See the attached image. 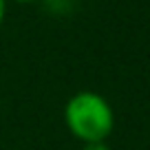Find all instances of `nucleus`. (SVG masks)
<instances>
[{
    "label": "nucleus",
    "mask_w": 150,
    "mask_h": 150,
    "mask_svg": "<svg viewBox=\"0 0 150 150\" xmlns=\"http://www.w3.org/2000/svg\"><path fill=\"white\" fill-rule=\"evenodd\" d=\"M64 126L80 144L106 141L115 130V110L104 95L77 91L64 104Z\"/></svg>",
    "instance_id": "obj_1"
},
{
    "label": "nucleus",
    "mask_w": 150,
    "mask_h": 150,
    "mask_svg": "<svg viewBox=\"0 0 150 150\" xmlns=\"http://www.w3.org/2000/svg\"><path fill=\"white\" fill-rule=\"evenodd\" d=\"M82 150H110L106 141H91V144H82Z\"/></svg>",
    "instance_id": "obj_2"
},
{
    "label": "nucleus",
    "mask_w": 150,
    "mask_h": 150,
    "mask_svg": "<svg viewBox=\"0 0 150 150\" xmlns=\"http://www.w3.org/2000/svg\"><path fill=\"white\" fill-rule=\"evenodd\" d=\"M7 0H0V27H2V22H5V16H7Z\"/></svg>",
    "instance_id": "obj_3"
},
{
    "label": "nucleus",
    "mask_w": 150,
    "mask_h": 150,
    "mask_svg": "<svg viewBox=\"0 0 150 150\" xmlns=\"http://www.w3.org/2000/svg\"><path fill=\"white\" fill-rule=\"evenodd\" d=\"M7 2H18V5H29V2H38V0H7Z\"/></svg>",
    "instance_id": "obj_4"
}]
</instances>
